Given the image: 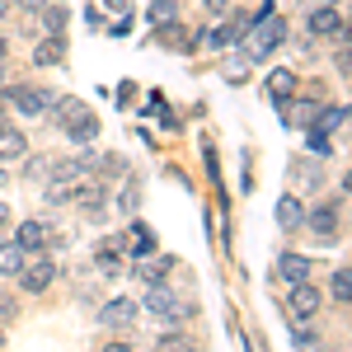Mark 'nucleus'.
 <instances>
[{
	"mask_svg": "<svg viewBox=\"0 0 352 352\" xmlns=\"http://www.w3.org/2000/svg\"><path fill=\"white\" fill-rule=\"evenodd\" d=\"M282 38H287V24H282L277 14H258V19H254V33L244 38V52H249V56H263L268 47H277Z\"/></svg>",
	"mask_w": 352,
	"mask_h": 352,
	"instance_id": "f257e3e1",
	"label": "nucleus"
},
{
	"mask_svg": "<svg viewBox=\"0 0 352 352\" xmlns=\"http://www.w3.org/2000/svg\"><path fill=\"white\" fill-rule=\"evenodd\" d=\"M52 89H38V85H10V104L19 113H28V118H38V113L52 109Z\"/></svg>",
	"mask_w": 352,
	"mask_h": 352,
	"instance_id": "f03ea898",
	"label": "nucleus"
},
{
	"mask_svg": "<svg viewBox=\"0 0 352 352\" xmlns=\"http://www.w3.org/2000/svg\"><path fill=\"white\" fill-rule=\"evenodd\" d=\"M146 310H151L160 324H179V320L188 315V305H179V300H174V296H169V292L160 287V282L151 287V296H146Z\"/></svg>",
	"mask_w": 352,
	"mask_h": 352,
	"instance_id": "7ed1b4c3",
	"label": "nucleus"
},
{
	"mask_svg": "<svg viewBox=\"0 0 352 352\" xmlns=\"http://www.w3.org/2000/svg\"><path fill=\"white\" fill-rule=\"evenodd\" d=\"M99 160V155H76V160H56V164H47V184L52 188H71L76 179H85V169Z\"/></svg>",
	"mask_w": 352,
	"mask_h": 352,
	"instance_id": "20e7f679",
	"label": "nucleus"
},
{
	"mask_svg": "<svg viewBox=\"0 0 352 352\" xmlns=\"http://www.w3.org/2000/svg\"><path fill=\"white\" fill-rule=\"evenodd\" d=\"M320 305H324V296H320V287H310V277L292 287V320H315Z\"/></svg>",
	"mask_w": 352,
	"mask_h": 352,
	"instance_id": "39448f33",
	"label": "nucleus"
},
{
	"mask_svg": "<svg viewBox=\"0 0 352 352\" xmlns=\"http://www.w3.org/2000/svg\"><path fill=\"white\" fill-rule=\"evenodd\" d=\"M305 24H310V33H315V38H333V33L343 28V14H338V10L324 0L320 10H310V19H305Z\"/></svg>",
	"mask_w": 352,
	"mask_h": 352,
	"instance_id": "423d86ee",
	"label": "nucleus"
},
{
	"mask_svg": "<svg viewBox=\"0 0 352 352\" xmlns=\"http://www.w3.org/2000/svg\"><path fill=\"white\" fill-rule=\"evenodd\" d=\"M52 277H56V268L47 263V258H43V263H24V268H19V282H24V292H33V296H38V292H47V287H52Z\"/></svg>",
	"mask_w": 352,
	"mask_h": 352,
	"instance_id": "0eeeda50",
	"label": "nucleus"
},
{
	"mask_svg": "<svg viewBox=\"0 0 352 352\" xmlns=\"http://www.w3.org/2000/svg\"><path fill=\"white\" fill-rule=\"evenodd\" d=\"M24 155H28L24 132H19V127H5V122H0V160H24Z\"/></svg>",
	"mask_w": 352,
	"mask_h": 352,
	"instance_id": "6e6552de",
	"label": "nucleus"
},
{
	"mask_svg": "<svg viewBox=\"0 0 352 352\" xmlns=\"http://www.w3.org/2000/svg\"><path fill=\"white\" fill-rule=\"evenodd\" d=\"M277 272H282V282L296 287V282L310 277V258H300V254H282V258H277Z\"/></svg>",
	"mask_w": 352,
	"mask_h": 352,
	"instance_id": "1a4fd4ad",
	"label": "nucleus"
},
{
	"mask_svg": "<svg viewBox=\"0 0 352 352\" xmlns=\"http://www.w3.org/2000/svg\"><path fill=\"white\" fill-rule=\"evenodd\" d=\"M47 235H52V230H47L43 221H24V226H19V235H14V244L28 254V249H43V244H47Z\"/></svg>",
	"mask_w": 352,
	"mask_h": 352,
	"instance_id": "9d476101",
	"label": "nucleus"
},
{
	"mask_svg": "<svg viewBox=\"0 0 352 352\" xmlns=\"http://www.w3.org/2000/svg\"><path fill=\"white\" fill-rule=\"evenodd\" d=\"M132 320H136V305H132L127 296H122V300H109V305H104V324H109V329H127Z\"/></svg>",
	"mask_w": 352,
	"mask_h": 352,
	"instance_id": "9b49d317",
	"label": "nucleus"
},
{
	"mask_svg": "<svg viewBox=\"0 0 352 352\" xmlns=\"http://www.w3.org/2000/svg\"><path fill=\"white\" fill-rule=\"evenodd\" d=\"M310 230L329 240V235L338 230V207H333V202H324V207H315V212H310Z\"/></svg>",
	"mask_w": 352,
	"mask_h": 352,
	"instance_id": "f8f14e48",
	"label": "nucleus"
},
{
	"mask_svg": "<svg viewBox=\"0 0 352 352\" xmlns=\"http://www.w3.org/2000/svg\"><path fill=\"white\" fill-rule=\"evenodd\" d=\"M24 268V249L14 240H0V277H19Z\"/></svg>",
	"mask_w": 352,
	"mask_h": 352,
	"instance_id": "ddd939ff",
	"label": "nucleus"
},
{
	"mask_svg": "<svg viewBox=\"0 0 352 352\" xmlns=\"http://www.w3.org/2000/svg\"><path fill=\"white\" fill-rule=\"evenodd\" d=\"M277 226H282V230H300V226H305V212H300L296 197H282V202H277Z\"/></svg>",
	"mask_w": 352,
	"mask_h": 352,
	"instance_id": "4468645a",
	"label": "nucleus"
},
{
	"mask_svg": "<svg viewBox=\"0 0 352 352\" xmlns=\"http://www.w3.org/2000/svg\"><path fill=\"white\" fill-rule=\"evenodd\" d=\"M52 113L61 118V127H71V122H76V118H85L89 109H85L80 99H52Z\"/></svg>",
	"mask_w": 352,
	"mask_h": 352,
	"instance_id": "2eb2a0df",
	"label": "nucleus"
},
{
	"mask_svg": "<svg viewBox=\"0 0 352 352\" xmlns=\"http://www.w3.org/2000/svg\"><path fill=\"white\" fill-rule=\"evenodd\" d=\"M33 61H38V66H56V61H61V33H52V38L33 52Z\"/></svg>",
	"mask_w": 352,
	"mask_h": 352,
	"instance_id": "dca6fc26",
	"label": "nucleus"
},
{
	"mask_svg": "<svg viewBox=\"0 0 352 352\" xmlns=\"http://www.w3.org/2000/svg\"><path fill=\"white\" fill-rule=\"evenodd\" d=\"M292 85H296L292 71H272V76H268V94H272V99H287V94H292Z\"/></svg>",
	"mask_w": 352,
	"mask_h": 352,
	"instance_id": "f3484780",
	"label": "nucleus"
},
{
	"mask_svg": "<svg viewBox=\"0 0 352 352\" xmlns=\"http://www.w3.org/2000/svg\"><path fill=\"white\" fill-rule=\"evenodd\" d=\"M66 132L76 136V141H94V132H99V122H94V113H85V118H76Z\"/></svg>",
	"mask_w": 352,
	"mask_h": 352,
	"instance_id": "a211bd4d",
	"label": "nucleus"
},
{
	"mask_svg": "<svg viewBox=\"0 0 352 352\" xmlns=\"http://www.w3.org/2000/svg\"><path fill=\"white\" fill-rule=\"evenodd\" d=\"M329 292L338 300H352V268H338L333 272V282H329Z\"/></svg>",
	"mask_w": 352,
	"mask_h": 352,
	"instance_id": "6ab92c4d",
	"label": "nucleus"
},
{
	"mask_svg": "<svg viewBox=\"0 0 352 352\" xmlns=\"http://www.w3.org/2000/svg\"><path fill=\"white\" fill-rule=\"evenodd\" d=\"M235 33H240L235 24H221V28H212V33H202V43H207V47H226V43H235Z\"/></svg>",
	"mask_w": 352,
	"mask_h": 352,
	"instance_id": "aec40b11",
	"label": "nucleus"
},
{
	"mask_svg": "<svg viewBox=\"0 0 352 352\" xmlns=\"http://www.w3.org/2000/svg\"><path fill=\"white\" fill-rule=\"evenodd\" d=\"M43 19H47L52 33H61V28H66V10H61V5H43Z\"/></svg>",
	"mask_w": 352,
	"mask_h": 352,
	"instance_id": "412c9836",
	"label": "nucleus"
},
{
	"mask_svg": "<svg viewBox=\"0 0 352 352\" xmlns=\"http://www.w3.org/2000/svg\"><path fill=\"white\" fill-rule=\"evenodd\" d=\"M338 122H343V109H324V113H320V122H315V127H320V132H333Z\"/></svg>",
	"mask_w": 352,
	"mask_h": 352,
	"instance_id": "4be33fe9",
	"label": "nucleus"
},
{
	"mask_svg": "<svg viewBox=\"0 0 352 352\" xmlns=\"http://www.w3.org/2000/svg\"><path fill=\"white\" fill-rule=\"evenodd\" d=\"M132 249L136 254H151V230L146 226H132Z\"/></svg>",
	"mask_w": 352,
	"mask_h": 352,
	"instance_id": "5701e85b",
	"label": "nucleus"
},
{
	"mask_svg": "<svg viewBox=\"0 0 352 352\" xmlns=\"http://www.w3.org/2000/svg\"><path fill=\"white\" fill-rule=\"evenodd\" d=\"M151 19H155V24H169V19H174V0H155Z\"/></svg>",
	"mask_w": 352,
	"mask_h": 352,
	"instance_id": "b1692460",
	"label": "nucleus"
},
{
	"mask_svg": "<svg viewBox=\"0 0 352 352\" xmlns=\"http://www.w3.org/2000/svg\"><path fill=\"white\" fill-rule=\"evenodd\" d=\"M99 268H104V272L113 277V272L122 268V263H118V254H113V249H104V254H99Z\"/></svg>",
	"mask_w": 352,
	"mask_h": 352,
	"instance_id": "393cba45",
	"label": "nucleus"
},
{
	"mask_svg": "<svg viewBox=\"0 0 352 352\" xmlns=\"http://www.w3.org/2000/svg\"><path fill=\"white\" fill-rule=\"evenodd\" d=\"M164 268H169V263H160V268H155V263H146V268H141V277L155 287V282H164Z\"/></svg>",
	"mask_w": 352,
	"mask_h": 352,
	"instance_id": "a878e982",
	"label": "nucleus"
},
{
	"mask_svg": "<svg viewBox=\"0 0 352 352\" xmlns=\"http://www.w3.org/2000/svg\"><path fill=\"white\" fill-rule=\"evenodd\" d=\"M118 207H122V212H132V207H136V184H127V192L118 197Z\"/></svg>",
	"mask_w": 352,
	"mask_h": 352,
	"instance_id": "bb28decb",
	"label": "nucleus"
},
{
	"mask_svg": "<svg viewBox=\"0 0 352 352\" xmlns=\"http://www.w3.org/2000/svg\"><path fill=\"white\" fill-rule=\"evenodd\" d=\"M14 5H19V10H43L47 0H14Z\"/></svg>",
	"mask_w": 352,
	"mask_h": 352,
	"instance_id": "cd10ccee",
	"label": "nucleus"
},
{
	"mask_svg": "<svg viewBox=\"0 0 352 352\" xmlns=\"http://www.w3.org/2000/svg\"><path fill=\"white\" fill-rule=\"evenodd\" d=\"M202 5H207V10H212V14H221V10H226V5H230V0H202Z\"/></svg>",
	"mask_w": 352,
	"mask_h": 352,
	"instance_id": "c85d7f7f",
	"label": "nucleus"
},
{
	"mask_svg": "<svg viewBox=\"0 0 352 352\" xmlns=\"http://www.w3.org/2000/svg\"><path fill=\"white\" fill-rule=\"evenodd\" d=\"M5 315H14V300H5V296H0V320H5Z\"/></svg>",
	"mask_w": 352,
	"mask_h": 352,
	"instance_id": "c756f323",
	"label": "nucleus"
},
{
	"mask_svg": "<svg viewBox=\"0 0 352 352\" xmlns=\"http://www.w3.org/2000/svg\"><path fill=\"white\" fill-rule=\"evenodd\" d=\"M343 192H348V197H352V169H348V174H343Z\"/></svg>",
	"mask_w": 352,
	"mask_h": 352,
	"instance_id": "7c9ffc66",
	"label": "nucleus"
},
{
	"mask_svg": "<svg viewBox=\"0 0 352 352\" xmlns=\"http://www.w3.org/2000/svg\"><path fill=\"white\" fill-rule=\"evenodd\" d=\"M0 226H10V207L5 202H0Z\"/></svg>",
	"mask_w": 352,
	"mask_h": 352,
	"instance_id": "2f4dec72",
	"label": "nucleus"
},
{
	"mask_svg": "<svg viewBox=\"0 0 352 352\" xmlns=\"http://www.w3.org/2000/svg\"><path fill=\"white\" fill-rule=\"evenodd\" d=\"M10 5H14V0H0V14H10Z\"/></svg>",
	"mask_w": 352,
	"mask_h": 352,
	"instance_id": "473e14b6",
	"label": "nucleus"
},
{
	"mask_svg": "<svg viewBox=\"0 0 352 352\" xmlns=\"http://www.w3.org/2000/svg\"><path fill=\"white\" fill-rule=\"evenodd\" d=\"M5 52H10V43H5V38H0V61H5Z\"/></svg>",
	"mask_w": 352,
	"mask_h": 352,
	"instance_id": "72a5a7b5",
	"label": "nucleus"
},
{
	"mask_svg": "<svg viewBox=\"0 0 352 352\" xmlns=\"http://www.w3.org/2000/svg\"><path fill=\"white\" fill-rule=\"evenodd\" d=\"M0 188H5V169H0Z\"/></svg>",
	"mask_w": 352,
	"mask_h": 352,
	"instance_id": "f704fd0d",
	"label": "nucleus"
},
{
	"mask_svg": "<svg viewBox=\"0 0 352 352\" xmlns=\"http://www.w3.org/2000/svg\"><path fill=\"white\" fill-rule=\"evenodd\" d=\"M113 5H127V0H113Z\"/></svg>",
	"mask_w": 352,
	"mask_h": 352,
	"instance_id": "c9c22d12",
	"label": "nucleus"
},
{
	"mask_svg": "<svg viewBox=\"0 0 352 352\" xmlns=\"http://www.w3.org/2000/svg\"><path fill=\"white\" fill-rule=\"evenodd\" d=\"M343 118H352V109H348V113H343Z\"/></svg>",
	"mask_w": 352,
	"mask_h": 352,
	"instance_id": "e433bc0d",
	"label": "nucleus"
},
{
	"mask_svg": "<svg viewBox=\"0 0 352 352\" xmlns=\"http://www.w3.org/2000/svg\"><path fill=\"white\" fill-rule=\"evenodd\" d=\"M0 343H5V333H0Z\"/></svg>",
	"mask_w": 352,
	"mask_h": 352,
	"instance_id": "4c0bfd02",
	"label": "nucleus"
},
{
	"mask_svg": "<svg viewBox=\"0 0 352 352\" xmlns=\"http://www.w3.org/2000/svg\"><path fill=\"white\" fill-rule=\"evenodd\" d=\"M329 5H333V0H329Z\"/></svg>",
	"mask_w": 352,
	"mask_h": 352,
	"instance_id": "58836bf2",
	"label": "nucleus"
}]
</instances>
